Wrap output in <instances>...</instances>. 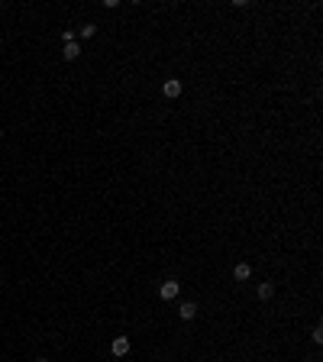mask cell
Instances as JSON below:
<instances>
[{
	"mask_svg": "<svg viewBox=\"0 0 323 362\" xmlns=\"http://www.w3.org/2000/svg\"><path fill=\"white\" fill-rule=\"evenodd\" d=\"M130 349H133L130 336H113V343H110V353H113L116 359H123V356H130Z\"/></svg>",
	"mask_w": 323,
	"mask_h": 362,
	"instance_id": "obj_1",
	"label": "cell"
},
{
	"mask_svg": "<svg viewBox=\"0 0 323 362\" xmlns=\"http://www.w3.org/2000/svg\"><path fill=\"white\" fill-rule=\"evenodd\" d=\"M178 291H181V285H178L175 278H168V281H162V288H159L162 301H175V298H178Z\"/></svg>",
	"mask_w": 323,
	"mask_h": 362,
	"instance_id": "obj_2",
	"label": "cell"
},
{
	"mask_svg": "<svg viewBox=\"0 0 323 362\" xmlns=\"http://www.w3.org/2000/svg\"><path fill=\"white\" fill-rule=\"evenodd\" d=\"M162 91H165V97H171V100H175V97H181V81H178V78H168Z\"/></svg>",
	"mask_w": 323,
	"mask_h": 362,
	"instance_id": "obj_3",
	"label": "cell"
},
{
	"mask_svg": "<svg viewBox=\"0 0 323 362\" xmlns=\"http://www.w3.org/2000/svg\"><path fill=\"white\" fill-rule=\"evenodd\" d=\"M178 317H181V320H194V317H197V304H194V301H185V304L178 307Z\"/></svg>",
	"mask_w": 323,
	"mask_h": 362,
	"instance_id": "obj_4",
	"label": "cell"
},
{
	"mask_svg": "<svg viewBox=\"0 0 323 362\" xmlns=\"http://www.w3.org/2000/svg\"><path fill=\"white\" fill-rule=\"evenodd\" d=\"M249 275H252V265L249 262H239L236 269H233V278H236V281H249Z\"/></svg>",
	"mask_w": 323,
	"mask_h": 362,
	"instance_id": "obj_5",
	"label": "cell"
},
{
	"mask_svg": "<svg viewBox=\"0 0 323 362\" xmlns=\"http://www.w3.org/2000/svg\"><path fill=\"white\" fill-rule=\"evenodd\" d=\"M78 55H81V46H78V42H68V46H65V52H62V58H65V62H75Z\"/></svg>",
	"mask_w": 323,
	"mask_h": 362,
	"instance_id": "obj_6",
	"label": "cell"
},
{
	"mask_svg": "<svg viewBox=\"0 0 323 362\" xmlns=\"http://www.w3.org/2000/svg\"><path fill=\"white\" fill-rule=\"evenodd\" d=\"M271 294H275V285H271V281H262V285H259V298H262V301H269Z\"/></svg>",
	"mask_w": 323,
	"mask_h": 362,
	"instance_id": "obj_7",
	"label": "cell"
},
{
	"mask_svg": "<svg viewBox=\"0 0 323 362\" xmlns=\"http://www.w3.org/2000/svg\"><path fill=\"white\" fill-rule=\"evenodd\" d=\"M94 32H97V26H94V23H84L81 29H78V36H81V39H91Z\"/></svg>",
	"mask_w": 323,
	"mask_h": 362,
	"instance_id": "obj_8",
	"label": "cell"
},
{
	"mask_svg": "<svg viewBox=\"0 0 323 362\" xmlns=\"http://www.w3.org/2000/svg\"><path fill=\"white\" fill-rule=\"evenodd\" d=\"M310 339H314V343H323V327H314V333H310Z\"/></svg>",
	"mask_w": 323,
	"mask_h": 362,
	"instance_id": "obj_9",
	"label": "cell"
},
{
	"mask_svg": "<svg viewBox=\"0 0 323 362\" xmlns=\"http://www.w3.org/2000/svg\"><path fill=\"white\" fill-rule=\"evenodd\" d=\"M62 39H65V46H68V42H75V29H65Z\"/></svg>",
	"mask_w": 323,
	"mask_h": 362,
	"instance_id": "obj_10",
	"label": "cell"
},
{
	"mask_svg": "<svg viewBox=\"0 0 323 362\" xmlns=\"http://www.w3.org/2000/svg\"><path fill=\"white\" fill-rule=\"evenodd\" d=\"M36 362H49V359H36Z\"/></svg>",
	"mask_w": 323,
	"mask_h": 362,
	"instance_id": "obj_11",
	"label": "cell"
}]
</instances>
